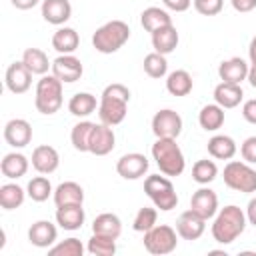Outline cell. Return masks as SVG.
Returning <instances> with one entry per match:
<instances>
[{
	"label": "cell",
	"mask_w": 256,
	"mask_h": 256,
	"mask_svg": "<svg viewBox=\"0 0 256 256\" xmlns=\"http://www.w3.org/2000/svg\"><path fill=\"white\" fill-rule=\"evenodd\" d=\"M130 102V90L124 84H108L100 96L98 116L100 122L108 126H116L126 118V108Z\"/></svg>",
	"instance_id": "6da1fadb"
},
{
	"label": "cell",
	"mask_w": 256,
	"mask_h": 256,
	"mask_svg": "<svg viewBox=\"0 0 256 256\" xmlns=\"http://www.w3.org/2000/svg\"><path fill=\"white\" fill-rule=\"evenodd\" d=\"M246 212L234 204L224 206L212 224V238L218 244H232L246 228Z\"/></svg>",
	"instance_id": "7a4b0ae2"
},
{
	"label": "cell",
	"mask_w": 256,
	"mask_h": 256,
	"mask_svg": "<svg viewBox=\"0 0 256 256\" xmlns=\"http://www.w3.org/2000/svg\"><path fill=\"white\" fill-rule=\"evenodd\" d=\"M152 158L164 176H180L186 168V160L176 138H156L152 144Z\"/></svg>",
	"instance_id": "3957f363"
},
{
	"label": "cell",
	"mask_w": 256,
	"mask_h": 256,
	"mask_svg": "<svg viewBox=\"0 0 256 256\" xmlns=\"http://www.w3.org/2000/svg\"><path fill=\"white\" fill-rule=\"evenodd\" d=\"M130 38V26L122 20H110L92 34V46L102 54L118 52Z\"/></svg>",
	"instance_id": "277c9868"
},
{
	"label": "cell",
	"mask_w": 256,
	"mask_h": 256,
	"mask_svg": "<svg viewBox=\"0 0 256 256\" xmlns=\"http://www.w3.org/2000/svg\"><path fill=\"white\" fill-rule=\"evenodd\" d=\"M34 106L40 114H56L62 106V82L54 74H44L36 84Z\"/></svg>",
	"instance_id": "5b68a950"
},
{
	"label": "cell",
	"mask_w": 256,
	"mask_h": 256,
	"mask_svg": "<svg viewBox=\"0 0 256 256\" xmlns=\"http://www.w3.org/2000/svg\"><path fill=\"white\" fill-rule=\"evenodd\" d=\"M144 192L148 194V198L154 202V206L162 212H170L172 208H176L178 204V194L172 186V182L166 176L160 174H150L144 180Z\"/></svg>",
	"instance_id": "8992f818"
},
{
	"label": "cell",
	"mask_w": 256,
	"mask_h": 256,
	"mask_svg": "<svg viewBox=\"0 0 256 256\" xmlns=\"http://www.w3.org/2000/svg\"><path fill=\"white\" fill-rule=\"evenodd\" d=\"M224 184L236 192H256V170L248 162L230 160L224 166Z\"/></svg>",
	"instance_id": "52a82bcc"
},
{
	"label": "cell",
	"mask_w": 256,
	"mask_h": 256,
	"mask_svg": "<svg viewBox=\"0 0 256 256\" xmlns=\"http://www.w3.org/2000/svg\"><path fill=\"white\" fill-rule=\"evenodd\" d=\"M178 246V232L168 224H156L144 232V248L154 256H164L174 252Z\"/></svg>",
	"instance_id": "ba28073f"
},
{
	"label": "cell",
	"mask_w": 256,
	"mask_h": 256,
	"mask_svg": "<svg viewBox=\"0 0 256 256\" xmlns=\"http://www.w3.org/2000/svg\"><path fill=\"white\" fill-rule=\"evenodd\" d=\"M152 132L156 138H178L182 132V118L178 112L164 108L152 118Z\"/></svg>",
	"instance_id": "9c48e42d"
},
{
	"label": "cell",
	"mask_w": 256,
	"mask_h": 256,
	"mask_svg": "<svg viewBox=\"0 0 256 256\" xmlns=\"http://www.w3.org/2000/svg\"><path fill=\"white\" fill-rule=\"evenodd\" d=\"M82 62L74 54H60L56 60H52V74L62 84H72L82 78Z\"/></svg>",
	"instance_id": "30bf717a"
},
{
	"label": "cell",
	"mask_w": 256,
	"mask_h": 256,
	"mask_svg": "<svg viewBox=\"0 0 256 256\" xmlns=\"http://www.w3.org/2000/svg\"><path fill=\"white\" fill-rule=\"evenodd\" d=\"M148 158L140 152H130L124 154L118 162H116V172L124 178V180H138L148 172Z\"/></svg>",
	"instance_id": "8fae6325"
},
{
	"label": "cell",
	"mask_w": 256,
	"mask_h": 256,
	"mask_svg": "<svg viewBox=\"0 0 256 256\" xmlns=\"http://www.w3.org/2000/svg\"><path fill=\"white\" fill-rule=\"evenodd\" d=\"M114 144H116V136H114L112 126H108L104 122L94 124L92 134H90L88 152H92L94 156H106L114 150Z\"/></svg>",
	"instance_id": "7c38bea8"
},
{
	"label": "cell",
	"mask_w": 256,
	"mask_h": 256,
	"mask_svg": "<svg viewBox=\"0 0 256 256\" xmlns=\"http://www.w3.org/2000/svg\"><path fill=\"white\" fill-rule=\"evenodd\" d=\"M4 82H6V88L12 94H24V92H28V88L32 84V72L26 68V64L22 60L20 62H12L6 68Z\"/></svg>",
	"instance_id": "4fadbf2b"
},
{
	"label": "cell",
	"mask_w": 256,
	"mask_h": 256,
	"mask_svg": "<svg viewBox=\"0 0 256 256\" xmlns=\"http://www.w3.org/2000/svg\"><path fill=\"white\" fill-rule=\"evenodd\" d=\"M206 230V220L194 210H186L176 220V232L182 240H198Z\"/></svg>",
	"instance_id": "5bb4252c"
},
{
	"label": "cell",
	"mask_w": 256,
	"mask_h": 256,
	"mask_svg": "<svg viewBox=\"0 0 256 256\" xmlns=\"http://www.w3.org/2000/svg\"><path fill=\"white\" fill-rule=\"evenodd\" d=\"M4 140L12 148H24L32 140V126L24 118H12L4 126Z\"/></svg>",
	"instance_id": "9a60e30c"
},
{
	"label": "cell",
	"mask_w": 256,
	"mask_h": 256,
	"mask_svg": "<svg viewBox=\"0 0 256 256\" xmlns=\"http://www.w3.org/2000/svg\"><path fill=\"white\" fill-rule=\"evenodd\" d=\"M190 210H194L204 220L216 216V212H218V196H216V192L206 188V186L198 188L190 198Z\"/></svg>",
	"instance_id": "2e32d148"
},
{
	"label": "cell",
	"mask_w": 256,
	"mask_h": 256,
	"mask_svg": "<svg viewBox=\"0 0 256 256\" xmlns=\"http://www.w3.org/2000/svg\"><path fill=\"white\" fill-rule=\"evenodd\" d=\"M32 166L38 174H52L60 166V156H58L56 148L48 146V144L36 146L32 152Z\"/></svg>",
	"instance_id": "e0dca14e"
},
{
	"label": "cell",
	"mask_w": 256,
	"mask_h": 256,
	"mask_svg": "<svg viewBox=\"0 0 256 256\" xmlns=\"http://www.w3.org/2000/svg\"><path fill=\"white\" fill-rule=\"evenodd\" d=\"M72 16V4L70 0H42V18L48 24L62 26Z\"/></svg>",
	"instance_id": "ac0fdd59"
},
{
	"label": "cell",
	"mask_w": 256,
	"mask_h": 256,
	"mask_svg": "<svg viewBox=\"0 0 256 256\" xmlns=\"http://www.w3.org/2000/svg\"><path fill=\"white\" fill-rule=\"evenodd\" d=\"M248 64L246 60L234 56V58H228L224 60L220 66H218V76L222 82H230V84H242L244 80H248Z\"/></svg>",
	"instance_id": "d6986e66"
},
{
	"label": "cell",
	"mask_w": 256,
	"mask_h": 256,
	"mask_svg": "<svg viewBox=\"0 0 256 256\" xmlns=\"http://www.w3.org/2000/svg\"><path fill=\"white\" fill-rule=\"evenodd\" d=\"M58 238V230L50 220H38L28 230V240L36 248H50Z\"/></svg>",
	"instance_id": "ffe728a7"
},
{
	"label": "cell",
	"mask_w": 256,
	"mask_h": 256,
	"mask_svg": "<svg viewBox=\"0 0 256 256\" xmlns=\"http://www.w3.org/2000/svg\"><path fill=\"white\" fill-rule=\"evenodd\" d=\"M86 220L82 204H68V206H56V222L64 230H78L82 228Z\"/></svg>",
	"instance_id": "44dd1931"
},
{
	"label": "cell",
	"mask_w": 256,
	"mask_h": 256,
	"mask_svg": "<svg viewBox=\"0 0 256 256\" xmlns=\"http://www.w3.org/2000/svg\"><path fill=\"white\" fill-rule=\"evenodd\" d=\"M176 46H178V30L174 28V24L162 26V28L152 32V48H154V52L166 56V54L174 52Z\"/></svg>",
	"instance_id": "7402d4cb"
},
{
	"label": "cell",
	"mask_w": 256,
	"mask_h": 256,
	"mask_svg": "<svg viewBox=\"0 0 256 256\" xmlns=\"http://www.w3.org/2000/svg\"><path fill=\"white\" fill-rule=\"evenodd\" d=\"M78 46H80V36L74 28L62 26L52 36V48L58 54H74L78 50Z\"/></svg>",
	"instance_id": "603a6c76"
},
{
	"label": "cell",
	"mask_w": 256,
	"mask_h": 256,
	"mask_svg": "<svg viewBox=\"0 0 256 256\" xmlns=\"http://www.w3.org/2000/svg\"><path fill=\"white\" fill-rule=\"evenodd\" d=\"M244 98L242 86L240 84H230V82H220L214 88V100L222 108H236Z\"/></svg>",
	"instance_id": "cb8c5ba5"
},
{
	"label": "cell",
	"mask_w": 256,
	"mask_h": 256,
	"mask_svg": "<svg viewBox=\"0 0 256 256\" xmlns=\"http://www.w3.org/2000/svg\"><path fill=\"white\" fill-rule=\"evenodd\" d=\"M92 234H100V236H108V238L118 240L120 234H122V222L112 212L98 214L92 222Z\"/></svg>",
	"instance_id": "d4e9b609"
},
{
	"label": "cell",
	"mask_w": 256,
	"mask_h": 256,
	"mask_svg": "<svg viewBox=\"0 0 256 256\" xmlns=\"http://www.w3.org/2000/svg\"><path fill=\"white\" fill-rule=\"evenodd\" d=\"M84 202V190L80 184L68 180L58 184L54 190V204L56 206H68V204H82Z\"/></svg>",
	"instance_id": "484cf974"
},
{
	"label": "cell",
	"mask_w": 256,
	"mask_h": 256,
	"mask_svg": "<svg viewBox=\"0 0 256 256\" xmlns=\"http://www.w3.org/2000/svg\"><path fill=\"white\" fill-rule=\"evenodd\" d=\"M140 24H142V28H144L146 32L152 34L154 30L172 24V18H170V14H168L164 8H160V6H148V8H144L142 14H140Z\"/></svg>",
	"instance_id": "4316f807"
},
{
	"label": "cell",
	"mask_w": 256,
	"mask_h": 256,
	"mask_svg": "<svg viewBox=\"0 0 256 256\" xmlns=\"http://www.w3.org/2000/svg\"><path fill=\"white\" fill-rule=\"evenodd\" d=\"M0 170H2V174L6 178L18 180V178H22L28 172V158L24 154H20V152H10V154H6L2 158Z\"/></svg>",
	"instance_id": "83f0119b"
},
{
	"label": "cell",
	"mask_w": 256,
	"mask_h": 256,
	"mask_svg": "<svg viewBox=\"0 0 256 256\" xmlns=\"http://www.w3.org/2000/svg\"><path fill=\"white\" fill-rule=\"evenodd\" d=\"M236 142L226 134H216L208 140V154L216 160H230L236 154Z\"/></svg>",
	"instance_id": "f1b7e54d"
},
{
	"label": "cell",
	"mask_w": 256,
	"mask_h": 256,
	"mask_svg": "<svg viewBox=\"0 0 256 256\" xmlns=\"http://www.w3.org/2000/svg\"><path fill=\"white\" fill-rule=\"evenodd\" d=\"M98 104L100 102H96V96L94 94H90V92H78V94H74L70 98L68 110L76 118H86V116H90L98 108Z\"/></svg>",
	"instance_id": "f546056e"
},
{
	"label": "cell",
	"mask_w": 256,
	"mask_h": 256,
	"mask_svg": "<svg viewBox=\"0 0 256 256\" xmlns=\"http://www.w3.org/2000/svg\"><path fill=\"white\" fill-rule=\"evenodd\" d=\"M198 124L206 132H214V130L222 128V124H224V108L218 106V104H206L198 112Z\"/></svg>",
	"instance_id": "4dcf8cb0"
},
{
	"label": "cell",
	"mask_w": 256,
	"mask_h": 256,
	"mask_svg": "<svg viewBox=\"0 0 256 256\" xmlns=\"http://www.w3.org/2000/svg\"><path fill=\"white\" fill-rule=\"evenodd\" d=\"M22 62L26 64V68L32 74H40V76H44L48 72V68H52V62L48 60L46 52L40 48H26L22 54Z\"/></svg>",
	"instance_id": "1f68e13d"
},
{
	"label": "cell",
	"mask_w": 256,
	"mask_h": 256,
	"mask_svg": "<svg viewBox=\"0 0 256 256\" xmlns=\"http://www.w3.org/2000/svg\"><path fill=\"white\" fill-rule=\"evenodd\" d=\"M192 86H194L192 76L186 70H174L166 78V90L172 96H188L192 92Z\"/></svg>",
	"instance_id": "d6a6232c"
},
{
	"label": "cell",
	"mask_w": 256,
	"mask_h": 256,
	"mask_svg": "<svg viewBox=\"0 0 256 256\" xmlns=\"http://www.w3.org/2000/svg\"><path fill=\"white\" fill-rule=\"evenodd\" d=\"M26 194L28 192H24V188L18 186V184H12V182L2 184L0 186V206L4 210H16V208L22 206Z\"/></svg>",
	"instance_id": "836d02e7"
},
{
	"label": "cell",
	"mask_w": 256,
	"mask_h": 256,
	"mask_svg": "<svg viewBox=\"0 0 256 256\" xmlns=\"http://www.w3.org/2000/svg\"><path fill=\"white\" fill-rule=\"evenodd\" d=\"M92 128H94V122H90V120H80L78 124H74L72 132H70V140L78 152H88Z\"/></svg>",
	"instance_id": "e575fe53"
},
{
	"label": "cell",
	"mask_w": 256,
	"mask_h": 256,
	"mask_svg": "<svg viewBox=\"0 0 256 256\" xmlns=\"http://www.w3.org/2000/svg\"><path fill=\"white\" fill-rule=\"evenodd\" d=\"M216 176H218V166H216L214 160L204 158V160H198V162L192 166V180L198 182V184H202V186L214 182Z\"/></svg>",
	"instance_id": "d590c367"
},
{
	"label": "cell",
	"mask_w": 256,
	"mask_h": 256,
	"mask_svg": "<svg viewBox=\"0 0 256 256\" xmlns=\"http://www.w3.org/2000/svg\"><path fill=\"white\" fill-rule=\"evenodd\" d=\"M86 250L90 254H94V256H112L116 252V240L108 238V236L92 234L88 244H86Z\"/></svg>",
	"instance_id": "8d00e7d4"
},
{
	"label": "cell",
	"mask_w": 256,
	"mask_h": 256,
	"mask_svg": "<svg viewBox=\"0 0 256 256\" xmlns=\"http://www.w3.org/2000/svg\"><path fill=\"white\" fill-rule=\"evenodd\" d=\"M26 192H28V196H30L34 202H44V200H48L50 194H54V192H52V184H50V180H48L46 176H34V178L28 182Z\"/></svg>",
	"instance_id": "74e56055"
},
{
	"label": "cell",
	"mask_w": 256,
	"mask_h": 256,
	"mask_svg": "<svg viewBox=\"0 0 256 256\" xmlns=\"http://www.w3.org/2000/svg\"><path fill=\"white\" fill-rule=\"evenodd\" d=\"M144 72L150 78H162V76H166V72H168L166 56L164 54H158V52L146 54L144 56Z\"/></svg>",
	"instance_id": "f35d334b"
},
{
	"label": "cell",
	"mask_w": 256,
	"mask_h": 256,
	"mask_svg": "<svg viewBox=\"0 0 256 256\" xmlns=\"http://www.w3.org/2000/svg\"><path fill=\"white\" fill-rule=\"evenodd\" d=\"M48 254L50 256H82L84 254V244L78 240V238H66L54 246L48 248Z\"/></svg>",
	"instance_id": "ab89813d"
},
{
	"label": "cell",
	"mask_w": 256,
	"mask_h": 256,
	"mask_svg": "<svg viewBox=\"0 0 256 256\" xmlns=\"http://www.w3.org/2000/svg\"><path fill=\"white\" fill-rule=\"evenodd\" d=\"M156 218H158V210H156V206L154 208H150V206H144V208H140L138 212H136V216H134V222H132V228L136 230V232H148L150 228H154L156 226Z\"/></svg>",
	"instance_id": "60d3db41"
},
{
	"label": "cell",
	"mask_w": 256,
	"mask_h": 256,
	"mask_svg": "<svg viewBox=\"0 0 256 256\" xmlns=\"http://www.w3.org/2000/svg\"><path fill=\"white\" fill-rule=\"evenodd\" d=\"M194 8L202 16H216L222 10V0H192Z\"/></svg>",
	"instance_id": "b9f144b4"
},
{
	"label": "cell",
	"mask_w": 256,
	"mask_h": 256,
	"mask_svg": "<svg viewBox=\"0 0 256 256\" xmlns=\"http://www.w3.org/2000/svg\"><path fill=\"white\" fill-rule=\"evenodd\" d=\"M240 154L244 158V162L248 164H256V136H250L242 142L240 146Z\"/></svg>",
	"instance_id": "7bdbcfd3"
},
{
	"label": "cell",
	"mask_w": 256,
	"mask_h": 256,
	"mask_svg": "<svg viewBox=\"0 0 256 256\" xmlns=\"http://www.w3.org/2000/svg\"><path fill=\"white\" fill-rule=\"evenodd\" d=\"M242 116H244L246 122L256 124V98H250V100L244 102V106H242Z\"/></svg>",
	"instance_id": "ee69618b"
},
{
	"label": "cell",
	"mask_w": 256,
	"mask_h": 256,
	"mask_svg": "<svg viewBox=\"0 0 256 256\" xmlns=\"http://www.w3.org/2000/svg\"><path fill=\"white\" fill-rule=\"evenodd\" d=\"M162 2L168 10H174V12H184L192 4V0H162Z\"/></svg>",
	"instance_id": "f6af8a7d"
},
{
	"label": "cell",
	"mask_w": 256,
	"mask_h": 256,
	"mask_svg": "<svg viewBox=\"0 0 256 256\" xmlns=\"http://www.w3.org/2000/svg\"><path fill=\"white\" fill-rule=\"evenodd\" d=\"M236 12H252L256 8V0H230Z\"/></svg>",
	"instance_id": "bcb514c9"
},
{
	"label": "cell",
	"mask_w": 256,
	"mask_h": 256,
	"mask_svg": "<svg viewBox=\"0 0 256 256\" xmlns=\"http://www.w3.org/2000/svg\"><path fill=\"white\" fill-rule=\"evenodd\" d=\"M246 220H248L252 226H256V198H252V200L248 202V206H246Z\"/></svg>",
	"instance_id": "7dc6e473"
},
{
	"label": "cell",
	"mask_w": 256,
	"mask_h": 256,
	"mask_svg": "<svg viewBox=\"0 0 256 256\" xmlns=\"http://www.w3.org/2000/svg\"><path fill=\"white\" fill-rule=\"evenodd\" d=\"M10 2H12V6L18 8V10H30V8H34L40 0H10Z\"/></svg>",
	"instance_id": "c3c4849f"
},
{
	"label": "cell",
	"mask_w": 256,
	"mask_h": 256,
	"mask_svg": "<svg viewBox=\"0 0 256 256\" xmlns=\"http://www.w3.org/2000/svg\"><path fill=\"white\" fill-rule=\"evenodd\" d=\"M248 56H250V64H256V36L250 40V46H248Z\"/></svg>",
	"instance_id": "681fc988"
},
{
	"label": "cell",
	"mask_w": 256,
	"mask_h": 256,
	"mask_svg": "<svg viewBox=\"0 0 256 256\" xmlns=\"http://www.w3.org/2000/svg\"><path fill=\"white\" fill-rule=\"evenodd\" d=\"M248 82L252 84V88H256V64H252L248 70Z\"/></svg>",
	"instance_id": "f907efd6"
}]
</instances>
